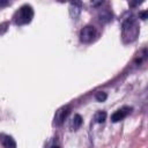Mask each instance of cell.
I'll list each match as a JSON object with an SVG mask.
<instances>
[{
	"instance_id": "12",
	"label": "cell",
	"mask_w": 148,
	"mask_h": 148,
	"mask_svg": "<svg viewBox=\"0 0 148 148\" xmlns=\"http://www.w3.org/2000/svg\"><path fill=\"white\" fill-rule=\"evenodd\" d=\"M52 148H60V147H59V146H53Z\"/></svg>"
},
{
	"instance_id": "6",
	"label": "cell",
	"mask_w": 148,
	"mask_h": 148,
	"mask_svg": "<svg viewBox=\"0 0 148 148\" xmlns=\"http://www.w3.org/2000/svg\"><path fill=\"white\" fill-rule=\"evenodd\" d=\"M81 125H82V117L80 114H74L73 119L71 120V125H69L71 130L72 131H76V130H79L81 127Z\"/></svg>"
},
{
	"instance_id": "5",
	"label": "cell",
	"mask_w": 148,
	"mask_h": 148,
	"mask_svg": "<svg viewBox=\"0 0 148 148\" xmlns=\"http://www.w3.org/2000/svg\"><path fill=\"white\" fill-rule=\"evenodd\" d=\"M80 2H71V6H69V13H71V16L76 20L81 13V9H80Z\"/></svg>"
},
{
	"instance_id": "4",
	"label": "cell",
	"mask_w": 148,
	"mask_h": 148,
	"mask_svg": "<svg viewBox=\"0 0 148 148\" xmlns=\"http://www.w3.org/2000/svg\"><path fill=\"white\" fill-rule=\"evenodd\" d=\"M131 110H132V109H131V108H127V106L117 110V111L111 116V121H112V123H118V121L123 120V119L131 112Z\"/></svg>"
},
{
	"instance_id": "9",
	"label": "cell",
	"mask_w": 148,
	"mask_h": 148,
	"mask_svg": "<svg viewBox=\"0 0 148 148\" xmlns=\"http://www.w3.org/2000/svg\"><path fill=\"white\" fill-rule=\"evenodd\" d=\"M94 119H95V121L98 123V124L104 123L105 119H106V112H105V111H98V112H96Z\"/></svg>"
},
{
	"instance_id": "7",
	"label": "cell",
	"mask_w": 148,
	"mask_h": 148,
	"mask_svg": "<svg viewBox=\"0 0 148 148\" xmlns=\"http://www.w3.org/2000/svg\"><path fill=\"white\" fill-rule=\"evenodd\" d=\"M98 17H99V21L101 22H109L112 17V14L110 13L109 9H102L99 13H98Z\"/></svg>"
},
{
	"instance_id": "11",
	"label": "cell",
	"mask_w": 148,
	"mask_h": 148,
	"mask_svg": "<svg viewBox=\"0 0 148 148\" xmlns=\"http://www.w3.org/2000/svg\"><path fill=\"white\" fill-rule=\"evenodd\" d=\"M139 16L141 17V20H146V18H147V12H146V10L140 12V13H139Z\"/></svg>"
},
{
	"instance_id": "8",
	"label": "cell",
	"mask_w": 148,
	"mask_h": 148,
	"mask_svg": "<svg viewBox=\"0 0 148 148\" xmlns=\"http://www.w3.org/2000/svg\"><path fill=\"white\" fill-rule=\"evenodd\" d=\"M2 146L5 148H16V142L12 136H3L2 139Z\"/></svg>"
},
{
	"instance_id": "1",
	"label": "cell",
	"mask_w": 148,
	"mask_h": 148,
	"mask_svg": "<svg viewBox=\"0 0 148 148\" xmlns=\"http://www.w3.org/2000/svg\"><path fill=\"white\" fill-rule=\"evenodd\" d=\"M34 17V9L30 5H24L22 6L17 13L15 14V23L18 24V25H22V24H27L29 22H31Z\"/></svg>"
},
{
	"instance_id": "3",
	"label": "cell",
	"mask_w": 148,
	"mask_h": 148,
	"mask_svg": "<svg viewBox=\"0 0 148 148\" xmlns=\"http://www.w3.org/2000/svg\"><path fill=\"white\" fill-rule=\"evenodd\" d=\"M69 112H71V106L66 105V106L60 108V109L56 112V116H54V124L58 125V126L61 125V124L65 121V119L67 118V116L69 114Z\"/></svg>"
},
{
	"instance_id": "10",
	"label": "cell",
	"mask_w": 148,
	"mask_h": 148,
	"mask_svg": "<svg viewBox=\"0 0 148 148\" xmlns=\"http://www.w3.org/2000/svg\"><path fill=\"white\" fill-rule=\"evenodd\" d=\"M95 98H96L98 102H104V101L108 98V95H106V92H104V91H98V92L95 94Z\"/></svg>"
},
{
	"instance_id": "2",
	"label": "cell",
	"mask_w": 148,
	"mask_h": 148,
	"mask_svg": "<svg viewBox=\"0 0 148 148\" xmlns=\"http://www.w3.org/2000/svg\"><path fill=\"white\" fill-rule=\"evenodd\" d=\"M97 31L92 25H86L80 31V40L83 43H90L96 37Z\"/></svg>"
}]
</instances>
